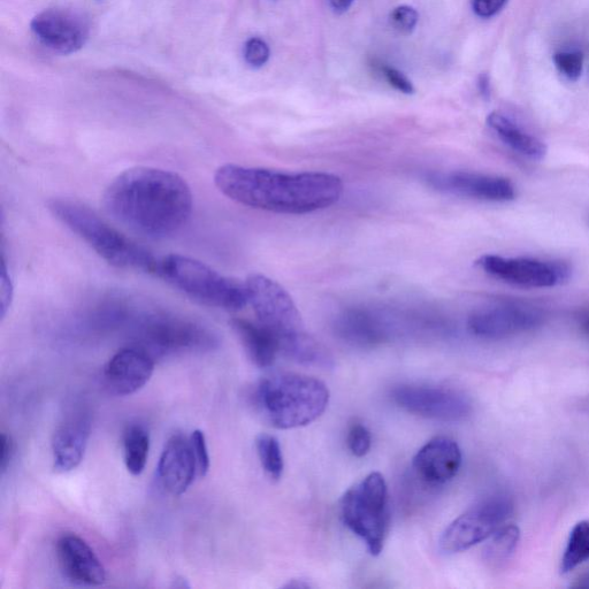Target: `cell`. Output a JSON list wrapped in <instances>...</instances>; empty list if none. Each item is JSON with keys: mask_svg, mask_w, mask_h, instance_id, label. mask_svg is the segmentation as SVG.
<instances>
[{"mask_svg": "<svg viewBox=\"0 0 589 589\" xmlns=\"http://www.w3.org/2000/svg\"><path fill=\"white\" fill-rule=\"evenodd\" d=\"M155 371V358L140 347H128L118 351L106 364L104 384L117 396H129L139 392Z\"/></svg>", "mask_w": 589, "mask_h": 589, "instance_id": "9a60e30c", "label": "cell"}, {"mask_svg": "<svg viewBox=\"0 0 589 589\" xmlns=\"http://www.w3.org/2000/svg\"><path fill=\"white\" fill-rule=\"evenodd\" d=\"M353 3L354 0H330L333 11L339 14L347 12Z\"/></svg>", "mask_w": 589, "mask_h": 589, "instance_id": "74e56055", "label": "cell"}, {"mask_svg": "<svg viewBox=\"0 0 589 589\" xmlns=\"http://www.w3.org/2000/svg\"><path fill=\"white\" fill-rule=\"evenodd\" d=\"M57 560L61 572L72 583L101 586L106 571L101 560L86 541L75 534H65L57 542Z\"/></svg>", "mask_w": 589, "mask_h": 589, "instance_id": "e0dca14e", "label": "cell"}, {"mask_svg": "<svg viewBox=\"0 0 589 589\" xmlns=\"http://www.w3.org/2000/svg\"><path fill=\"white\" fill-rule=\"evenodd\" d=\"M0 442H2V454H0V471L2 474L6 473L7 469L10 468L11 462L15 454L14 441L10 435L2 433L0 436Z\"/></svg>", "mask_w": 589, "mask_h": 589, "instance_id": "d590c367", "label": "cell"}, {"mask_svg": "<svg viewBox=\"0 0 589 589\" xmlns=\"http://www.w3.org/2000/svg\"><path fill=\"white\" fill-rule=\"evenodd\" d=\"M196 476L197 464L190 438L174 434L159 458L157 477L160 486L168 494L181 496L188 491Z\"/></svg>", "mask_w": 589, "mask_h": 589, "instance_id": "2e32d148", "label": "cell"}, {"mask_svg": "<svg viewBox=\"0 0 589 589\" xmlns=\"http://www.w3.org/2000/svg\"><path fill=\"white\" fill-rule=\"evenodd\" d=\"M214 183L225 196L248 208L282 214H307L330 208L343 194V182L330 173H283L228 164Z\"/></svg>", "mask_w": 589, "mask_h": 589, "instance_id": "7a4b0ae2", "label": "cell"}, {"mask_svg": "<svg viewBox=\"0 0 589 589\" xmlns=\"http://www.w3.org/2000/svg\"><path fill=\"white\" fill-rule=\"evenodd\" d=\"M254 401L260 415L279 430L308 426L330 403L323 381L298 373H278L258 382Z\"/></svg>", "mask_w": 589, "mask_h": 589, "instance_id": "3957f363", "label": "cell"}, {"mask_svg": "<svg viewBox=\"0 0 589 589\" xmlns=\"http://www.w3.org/2000/svg\"><path fill=\"white\" fill-rule=\"evenodd\" d=\"M243 53L246 63L250 67L256 68V70L266 65L271 55L269 44L259 37L250 38L246 45H244Z\"/></svg>", "mask_w": 589, "mask_h": 589, "instance_id": "4dcf8cb0", "label": "cell"}, {"mask_svg": "<svg viewBox=\"0 0 589 589\" xmlns=\"http://www.w3.org/2000/svg\"><path fill=\"white\" fill-rule=\"evenodd\" d=\"M249 304L262 324L283 342L305 333L300 311L292 296L278 282L262 274H252L246 281Z\"/></svg>", "mask_w": 589, "mask_h": 589, "instance_id": "ba28073f", "label": "cell"}, {"mask_svg": "<svg viewBox=\"0 0 589 589\" xmlns=\"http://www.w3.org/2000/svg\"><path fill=\"white\" fill-rule=\"evenodd\" d=\"M91 434V419L86 412L67 415L52 436L53 468L59 473L75 470L86 454Z\"/></svg>", "mask_w": 589, "mask_h": 589, "instance_id": "ac0fdd59", "label": "cell"}, {"mask_svg": "<svg viewBox=\"0 0 589 589\" xmlns=\"http://www.w3.org/2000/svg\"><path fill=\"white\" fill-rule=\"evenodd\" d=\"M589 561V522L583 520L573 527L562 558L561 572L569 573Z\"/></svg>", "mask_w": 589, "mask_h": 589, "instance_id": "484cf974", "label": "cell"}, {"mask_svg": "<svg viewBox=\"0 0 589 589\" xmlns=\"http://www.w3.org/2000/svg\"><path fill=\"white\" fill-rule=\"evenodd\" d=\"M462 451L454 440L434 438L419 449L413 469L427 485L440 486L453 480L462 466Z\"/></svg>", "mask_w": 589, "mask_h": 589, "instance_id": "d6986e66", "label": "cell"}, {"mask_svg": "<svg viewBox=\"0 0 589 589\" xmlns=\"http://www.w3.org/2000/svg\"><path fill=\"white\" fill-rule=\"evenodd\" d=\"M12 298L13 285L9 270H7L5 260L3 259L2 278H0V310H2V318H5L7 311L11 307Z\"/></svg>", "mask_w": 589, "mask_h": 589, "instance_id": "836d02e7", "label": "cell"}, {"mask_svg": "<svg viewBox=\"0 0 589 589\" xmlns=\"http://www.w3.org/2000/svg\"><path fill=\"white\" fill-rule=\"evenodd\" d=\"M377 70L390 87L405 95L415 93V87H413L412 82L402 72L396 70V68L381 64Z\"/></svg>", "mask_w": 589, "mask_h": 589, "instance_id": "d6a6232c", "label": "cell"}, {"mask_svg": "<svg viewBox=\"0 0 589 589\" xmlns=\"http://www.w3.org/2000/svg\"><path fill=\"white\" fill-rule=\"evenodd\" d=\"M545 321V312L533 305L503 303L473 312L469 331L477 338L501 340L537 330Z\"/></svg>", "mask_w": 589, "mask_h": 589, "instance_id": "7c38bea8", "label": "cell"}, {"mask_svg": "<svg viewBox=\"0 0 589 589\" xmlns=\"http://www.w3.org/2000/svg\"><path fill=\"white\" fill-rule=\"evenodd\" d=\"M280 353L304 366L324 370L334 366V358L330 351L307 332L283 342L280 346Z\"/></svg>", "mask_w": 589, "mask_h": 589, "instance_id": "603a6c76", "label": "cell"}, {"mask_svg": "<svg viewBox=\"0 0 589 589\" xmlns=\"http://www.w3.org/2000/svg\"><path fill=\"white\" fill-rule=\"evenodd\" d=\"M397 407L412 415L455 423L468 418L472 403L460 390L420 385H402L392 392Z\"/></svg>", "mask_w": 589, "mask_h": 589, "instance_id": "8fae6325", "label": "cell"}, {"mask_svg": "<svg viewBox=\"0 0 589 589\" xmlns=\"http://www.w3.org/2000/svg\"><path fill=\"white\" fill-rule=\"evenodd\" d=\"M190 441L194 450L198 477H205L210 470V455L205 434L200 430H196L191 433Z\"/></svg>", "mask_w": 589, "mask_h": 589, "instance_id": "1f68e13d", "label": "cell"}, {"mask_svg": "<svg viewBox=\"0 0 589 589\" xmlns=\"http://www.w3.org/2000/svg\"><path fill=\"white\" fill-rule=\"evenodd\" d=\"M577 321L581 332L589 338V309L580 311L577 316Z\"/></svg>", "mask_w": 589, "mask_h": 589, "instance_id": "f35d334b", "label": "cell"}, {"mask_svg": "<svg viewBox=\"0 0 589 589\" xmlns=\"http://www.w3.org/2000/svg\"><path fill=\"white\" fill-rule=\"evenodd\" d=\"M554 61L557 70L570 81H577L583 73L584 57L580 52H558Z\"/></svg>", "mask_w": 589, "mask_h": 589, "instance_id": "f1b7e54d", "label": "cell"}, {"mask_svg": "<svg viewBox=\"0 0 589 589\" xmlns=\"http://www.w3.org/2000/svg\"><path fill=\"white\" fill-rule=\"evenodd\" d=\"M487 124L500 137V140L517 154L532 160H541L547 155L545 143L524 132L514 121L503 114L497 112L489 114Z\"/></svg>", "mask_w": 589, "mask_h": 589, "instance_id": "7402d4cb", "label": "cell"}, {"mask_svg": "<svg viewBox=\"0 0 589 589\" xmlns=\"http://www.w3.org/2000/svg\"><path fill=\"white\" fill-rule=\"evenodd\" d=\"M232 324L251 362L260 369H269L280 354L278 339L262 324L250 320L235 319Z\"/></svg>", "mask_w": 589, "mask_h": 589, "instance_id": "44dd1931", "label": "cell"}, {"mask_svg": "<svg viewBox=\"0 0 589 589\" xmlns=\"http://www.w3.org/2000/svg\"><path fill=\"white\" fill-rule=\"evenodd\" d=\"M512 510L508 497H488L447 527L439 541L440 549L446 554L461 553L491 538L507 522Z\"/></svg>", "mask_w": 589, "mask_h": 589, "instance_id": "9c48e42d", "label": "cell"}, {"mask_svg": "<svg viewBox=\"0 0 589 589\" xmlns=\"http://www.w3.org/2000/svg\"><path fill=\"white\" fill-rule=\"evenodd\" d=\"M48 206L61 224L81 237L105 262L119 269L156 274L159 259L107 224L88 206L67 198H56Z\"/></svg>", "mask_w": 589, "mask_h": 589, "instance_id": "277c9868", "label": "cell"}, {"mask_svg": "<svg viewBox=\"0 0 589 589\" xmlns=\"http://www.w3.org/2000/svg\"><path fill=\"white\" fill-rule=\"evenodd\" d=\"M492 277L524 288H552L571 278V267L561 260L486 255L478 262Z\"/></svg>", "mask_w": 589, "mask_h": 589, "instance_id": "30bf717a", "label": "cell"}, {"mask_svg": "<svg viewBox=\"0 0 589 589\" xmlns=\"http://www.w3.org/2000/svg\"><path fill=\"white\" fill-rule=\"evenodd\" d=\"M389 21L397 33L410 35L417 27L419 15L413 7L401 5L390 13Z\"/></svg>", "mask_w": 589, "mask_h": 589, "instance_id": "f546056e", "label": "cell"}, {"mask_svg": "<svg viewBox=\"0 0 589 589\" xmlns=\"http://www.w3.org/2000/svg\"><path fill=\"white\" fill-rule=\"evenodd\" d=\"M336 334L351 346L372 348L385 343L392 327L380 313L366 309L348 310L336 319Z\"/></svg>", "mask_w": 589, "mask_h": 589, "instance_id": "ffe728a7", "label": "cell"}, {"mask_svg": "<svg viewBox=\"0 0 589 589\" xmlns=\"http://www.w3.org/2000/svg\"><path fill=\"white\" fill-rule=\"evenodd\" d=\"M137 347L155 359L175 354L208 351L218 339L208 328L182 318L154 315L143 319L137 332Z\"/></svg>", "mask_w": 589, "mask_h": 589, "instance_id": "52a82bcc", "label": "cell"}, {"mask_svg": "<svg viewBox=\"0 0 589 589\" xmlns=\"http://www.w3.org/2000/svg\"><path fill=\"white\" fill-rule=\"evenodd\" d=\"M427 182L443 193L487 202L515 200L516 188L506 178L470 172L431 173Z\"/></svg>", "mask_w": 589, "mask_h": 589, "instance_id": "5bb4252c", "label": "cell"}, {"mask_svg": "<svg viewBox=\"0 0 589 589\" xmlns=\"http://www.w3.org/2000/svg\"><path fill=\"white\" fill-rule=\"evenodd\" d=\"M347 445L350 453L356 457H364L369 454L372 446L369 428L361 423L351 425L347 435Z\"/></svg>", "mask_w": 589, "mask_h": 589, "instance_id": "83f0119b", "label": "cell"}, {"mask_svg": "<svg viewBox=\"0 0 589 589\" xmlns=\"http://www.w3.org/2000/svg\"><path fill=\"white\" fill-rule=\"evenodd\" d=\"M508 0H472L474 13L480 18H492L499 13Z\"/></svg>", "mask_w": 589, "mask_h": 589, "instance_id": "e575fe53", "label": "cell"}, {"mask_svg": "<svg viewBox=\"0 0 589 589\" xmlns=\"http://www.w3.org/2000/svg\"><path fill=\"white\" fill-rule=\"evenodd\" d=\"M342 522L361 539L372 556L384 549L390 514L388 487L384 476L372 472L349 488L340 502Z\"/></svg>", "mask_w": 589, "mask_h": 589, "instance_id": "8992f818", "label": "cell"}, {"mask_svg": "<svg viewBox=\"0 0 589 589\" xmlns=\"http://www.w3.org/2000/svg\"><path fill=\"white\" fill-rule=\"evenodd\" d=\"M156 275L211 308L235 312L249 304L246 282L225 277L194 258L168 255L159 259Z\"/></svg>", "mask_w": 589, "mask_h": 589, "instance_id": "5b68a950", "label": "cell"}, {"mask_svg": "<svg viewBox=\"0 0 589 589\" xmlns=\"http://www.w3.org/2000/svg\"><path fill=\"white\" fill-rule=\"evenodd\" d=\"M126 468L133 476H141L147 466L150 451V434L139 424L129 425L122 438Z\"/></svg>", "mask_w": 589, "mask_h": 589, "instance_id": "cb8c5ba5", "label": "cell"}, {"mask_svg": "<svg viewBox=\"0 0 589 589\" xmlns=\"http://www.w3.org/2000/svg\"><path fill=\"white\" fill-rule=\"evenodd\" d=\"M30 28L38 41L60 55L80 51L90 36L88 21L70 10H47L37 14Z\"/></svg>", "mask_w": 589, "mask_h": 589, "instance_id": "4fadbf2b", "label": "cell"}, {"mask_svg": "<svg viewBox=\"0 0 589 589\" xmlns=\"http://www.w3.org/2000/svg\"><path fill=\"white\" fill-rule=\"evenodd\" d=\"M478 89L481 96H483L485 99L491 98V79H489V76L486 73H483L479 76Z\"/></svg>", "mask_w": 589, "mask_h": 589, "instance_id": "8d00e7d4", "label": "cell"}, {"mask_svg": "<svg viewBox=\"0 0 589 589\" xmlns=\"http://www.w3.org/2000/svg\"><path fill=\"white\" fill-rule=\"evenodd\" d=\"M256 449L260 464L267 476L275 481L280 480L285 469V462H283L278 439L270 434H260L256 439Z\"/></svg>", "mask_w": 589, "mask_h": 589, "instance_id": "4316f807", "label": "cell"}, {"mask_svg": "<svg viewBox=\"0 0 589 589\" xmlns=\"http://www.w3.org/2000/svg\"><path fill=\"white\" fill-rule=\"evenodd\" d=\"M107 213L136 233L166 237L178 233L193 211V194L180 175L155 167L122 172L106 188Z\"/></svg>", "mask_w": 589, "mask_h": 589, "instance_id": "6da1fadb", "label": "cell"}, {"mask_svg": "<svg viewBox=\"0 0 589 589\" xmlns=\"http://www.w3.org/2000/svg\"><path fill=\"white\" fill-rule=\"evenodd\" d=\"M520 532L516 525H503L488 542L484 552L486 563L492 568L506 564L518 546Z\"/></svg>", "mask_w": 589, "mask_h": 589, "instance_id": "d4e9b609", "label": "cell"}]
</instances>
